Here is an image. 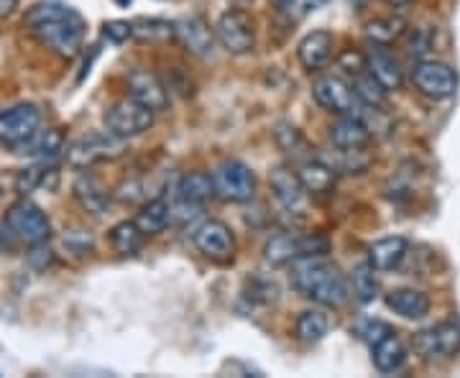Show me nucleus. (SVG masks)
Returning a JSON list of instances; mask_svg holds the SVG:
<instances>
[{
	"instance_id": "473e14b6",
	"label": "nucleus",
	"mask_w": 460,
	"mask_h": 378,
	"mask_svg": "<svg viewBox=\"0 0 460 378\" xmlns=\"http://www.w3.org/2000/svg\"><path fill=\"white\" fill-rule=\"evenodd\" d=\"M353 92L358 95L363 105H374L378 108L384 98H386V90L381 87V84L371 77V72L366 69V72H358L356 77H353Z\"/></svg>"
},
{
	"instance_id": "9d476101",
	"label": "nucleus",
	"mask_w": 460,
	"mask_h": 378,
	"mask_svg": "<svg viewBox=\"0 0 460 378\" xmlns=\"http://www.w3.org/2000/svg\"><path fill=\"white\" fill-rule=\"evenodd\" d=\"M41 128V110L33 102H18L0 110V144L21 148Z\"/></svg>"
},
{
	"instance_id": "a19ab883",
	"label": "nucleus",
	"mask_w": 460,
	"mask_h": 378,
	"mask_svg": "<svg viewBox=\"0 0 460 378\" xmlns=\"http://www.w3.org/2000/svg\"><path fill=\"white\" fill-rule=\"evenodd\" d=\"M238 3H251V0H238Z\"/></svg>"
},
{
	"instance_id": "f8f14e48",
	"label": "nucleus",
	"mask_w": 460,
	"mask_h": 378,
	"mask_svg": "<svg viewBox=\"0 0 460 378\" xmlns=\"http://www.w3.org/2000/svg\"><path fill=\"white\" fill-rule=\"evenodd\" d=\"M313 98L320 108H325L328 113L345 116V113H361L363 102L353 92V84L345 83L338 75H323L313 84Z\"/></svg>"
},
{
	"instance_id": "aec40b11",
	"label": "nucleus",
	"mask_w": 460,
	"mask_h": 378,
	"mask_svg": "<svg viewBox=\"0 0 460 378\" xmlns=\"http://www.w3.org/2000/svg\"><path fill=\"white\" fill-rule=\"evenodd\" d=\"M410 253V241L402 235H389L368 246V263L376 271H394Z\"/></svg>"
},
{
	"instance_id": "4be33fe9",
	"label": "nucleus",
	"mask_w": 460,
	"mask_h": 378,
	"mask_svg": "<svg viewBox=\"0 0 460 378\" xmlns=\"http://www.w3.org/2000/svg\"><path fill=\"white\" fill-rule=\"evenodd\" d=\"M75 198L83 205V210L93 215L108 213L111 207V192L105 189V184L95 177V174H87L83 169V174L75 180Z\"/></svg>"
},
{
	"instance_id": "6ab92c4d",
	"label": "nucleus",
	"mask_w": 460,
	"mask_h": 378,
	"mask_svg": "<svg viewBox=\"0 0 460 378\" xmlns=\"http://www.w3.org/2000/svg\"><path fill=\"white\" fill-rule=\"evenodd\" d=\"M366 69L371 72V77L376 80L386 92L399 90L404 83V72L389 51H384V47L374 44V49L366 54Z\"/></svg>"
},
{
	"instance_id": "e433bc0d",
	"label": "nucleus",
	"mask_w": 460,
	"mask_h": 378,
	"mask_svg": "<svg viewBox=\"0 0 460 378\" xmlns=\"http://www.w3.org/2000/svg\"><path fill=\"white\" fill-rule=\"evenodd\" d=\"M277 5H279L284 13H295V16H305L307 11H314V5L320 3V0H274Z\"/></svg>"
},
{
	"instance_id": "4468645a",
	"label": "nucleus",
	"mask_w": 460,
	"mask_h": 378,
	"mask_svg": "<svg viewBox=\"0 0 460 378\" xmlns=\"http://www.w3.org/2000/svg\"><path fill=\"white\" fill-rule=\"evenodd\" d=\"M269 184H271V192H274V198L279 202L281 207L287 210V213H305V207H307V189H305V184L299 180V171L295 169H289V166H274L271 171H269Z\"/></svg>"
},
{
	"instance_id": "72a5a7b5",
	"label": "nucleus",
	"mask_w": 460,
	"mask_h": 378,
	"mask_svg": "<svg viewBox=\"0 0 460 378\" xmlns=\"http://www.w3.org/2000/svg\"><path fill=\"white\" fill-rule=\"evenodd\" d=\"M51 169H44V166H29V169H23V171H18L16 177V192L18 195H29L33 189H39V187H44L47 184V174H49Z\"/></svg>"
},
{
	"instance_id": "39448f33",
	"label": "nucleus",
	"mask_w": 460,
	"mask_h": 378,
	"mask_svg": "<svg viewBox=\"0 0 460 378\" xmlns=\"http://www.w3.org/2000/svg\"><path fill=\"white\" fill-rule=\"evenodd\" d=\"M330 243L323 235H296V233H279L266 241L263 256L271 266H289L296 259L307 256H328Z\"/></svg>"
},
{
	"instance_id": "dca6fc26",
	"label": "nucleus",
	"mask_w": 460,
	"mask_h": 378,
	"mask_svg": "<svg viewBox=\"0 0 460 378\" xmlns=\"http://www.w3.org/2000/svg\"><path fill=\"white\" fill-rule=\"evenodd\" d=\"M128 95L144 102L154 113H164L169 108V90L166 84L148 69H133L128 75Z\"/></svg>"
},
{
	"instance_id": "a211bd4d",
	"label": "nucleus",
	"mask_w": 460,
	"mask_h": 378,
	"mask_svg": "<svg viewBox=\"0 0 460 378\" xmlns=\"http://www.w3.org/2000/svg\"><path fill=\"white\" fill-rule=\"evenodd\" d=\"M210 198H215L213 177L208 171H187L181 174L177 181V199L184 207H192V210H202Z\"/></svg>"
},
{
	"instance_id": "20e7f679",
	"label": "nucleus",
	"mask_w": 460,
	"mask_h": 378,
	"mask_svg": "<svg viewBox=\"0 0 460 378\" xmlns=\"http://www.w3.org/2000/svg\"><path fill=\"white\" fill-rule=\"evenodd\" d=\"M5 223L11 233L16 235L21 243L26 246H44L51 238V220L49 215L44 213L36 202L29 198H21L13 202L5 213Z\"/></svg>"
},
{
	"instance_id": "c85d7f7f",
	"label": "nucleus",
	"mask_w": 460,
	"mask_h": 378,
	"mask_svg": "<svg viewBox=\"0 0 460 378\" xmlns=\"http://www.w3.org/2000/svg\"><path fill=\"white\" fill-rule=\"evenodd\" d=\"M144 241H146V235L136 225V220H123L111 228V246L120 256H136L144 248Z\"/></svg>"
},
{
	"instance_id": "1a4fd4ad",
	"label": "nucleus",
	"mask_w": 460,
	"mask_h": 378,
	"mask_svg": "<svg viewBox=\"0 0 460 378\" xmlns=\"http://www.w3.org/2000/svg\"><path fill=\"white\" fill-rule=\"evenodd\" d=\"M215 39L220 41V47L235 54V57H243L256 49V29H253V21L248 13L238 11V8H230L223 16L217 18L215 23Z\"/></svg>"
},
{
	"instance_id": "f704fd0d",
	"label": "nucleus",
	"mask_w": 460,
	"mask_h": 378,
	"mask_svg": "<svg viewBox=\"0 0 460 378\" xmlns=\"http://www.w3.org/2000/svg\"><path fill=\"white\" fill-rule=\"evenodd\" d=\"M394 330L389 328L386 322H381V320H366L361 328H358V335H361L363 340L368 343V346L374 347L378 340H384L386 335H392Z\"/></svg>"
},
{
	"instance_id": "423d86ee",
	"label": "nucleus",
	"mask_w": 460,
	"mask_h": 378,
	"mask_svg": "<svg viewBox=\"0 0 460 378\" xmlns=\"http://www.w3.org/2000/svg\"><path fill=\"white\" fill-rule=\"evenodd\" d=\"M213 187L215 198H220L223 202H251L256 195V174L253 169L238 159H226L213 169Z\"/></svg>"
},
{
	"instance_id": "4c0bfd02",
	"label": "nucleus",
	"mask_w": 460,
	"mask_h": 378,
	"mask_svg": "<svg viewBox=\"0 0 460 378\" xmlns=\"http://www.w3.org/2000/svg\"><path fill=\"white\" fill-rule=\"evenodd\" d=\"M18 0H0V18H8L16 13Z\"/></svg>"
},
{
	"instance_id": "f257e3e1",
	"label": "nucleus",
	"mask_w": 460,
	"mask_h": 378,
	"mask_svg": "<svg viewBox=\"0 0 460 378\" xmlns=\"http://www.w3.org/2000/svg\"><path fill=\"white\" fill-rule=\"evenodd\" d=\"M23 26L33 39L62 59H75L84 47L87 23L84 18L62 0H41L29 8Z\"/></svg>"
},
{
	"instance_id": "7c9ffc66",
	"label": "nucleus",
	"mask_w": 460,
	"mask_h": 378,
	"mask_svg": "<svg viewBox=\"0 0 460 378\" xmlns=\"http://www.w3.org/2000/svg\"><path fill=\"white\" fill-rule=\"evenodd\" d=\"M404 31H407V23H404V18L399 16L374 18V21L366 26V36H368L374 44H378V47H389V44L396 41Z\"/></svg>"
},
{
	"instance_id": "f3484780",
	"label": "nucleus",
	"mask_w": 460,
	"mask_h": 378,
	"mask_svg": "<svg viewBox=\"0 0 460 378\" xmlns=\"http://www.w3.org/2000/svg\"><path fill=\"white\" fill-rule=\"evenodd\" d=\"M371 128L358 113H345L330 126V141L335 148H366L371 141Z\"/></svg>"
},
{
	"instance_id": "412c9836",
	"label": "nucleus",
	"mask_w": 460,
	"mask_h": 378,
	"mask_svg": "<svg viewBox=\"0 0 460 378\" xmlns=\"http://www.w3.org/2000/svg\"><path fill=\"white\" fill-rule=\"evenodd\" d=\"M296 57H299V62L307 72H320L323 66H328L330 57H332V33H307L296 47Z\"/></svg>"
},
{
	"instance_id": "c756f323",
	"label": "nucleus",
	"mask_w": 460,
	"mask_h": 378,
	"mask_svg": "<svg viewBox=\"0 0 460 378\" xmlns=\"http://www.w3.org/2000/svg\"><path fill=\"white\" fill-rule=\"evenodd\" d=\"M131 29L133 39L148 41V44L174 39V21H164V18H136L131 21Z\"/></svg>"
},
{
	"instance_id": "2f4dec72",
	"label": "nucleus",
	"mask_w": 460,
	"mask_h": 378,
	"mask_svg": "<svg viewBox=\"0 0 460 378\" xmlns=\"http://www.w3.org/2000/svg\"><path fill=\"white\" fill-rule=\"evenodd\" d=\"M376 268L371 266L368 261L358 263L356 268H353V274H350V284H353V294L356 299L361 302V304H368V302H374L378 294V281L376 274H374Z\"/></svg>"
},
{
	"instance_id": "58836bf2",
	"label": "nucleus",
	"mask_w": 460,
	"mask_h": 378,
	"mask_svg": "<svg viewBox=\"0 0 460 378\" xmlns=\"http://www.w3.org/2000/svg\"><path fill=\"white\" fill-rule=\"evenodd\" d=\"M389 3H394V5H407L410 0H389Z\"/></svg>"
},
{
	"instance_id": "393cba45",
	"label": "nucleus",
	"mask_w": 460,
	"mask_h": 378,
	"mask_svg": "<svg viewBox=\"0 0 460 378\" xmlns=\"http://www.w3.org/2000/svg\"><path fill=\"white\" fill-rule=\"evenodd\" d=\"M174 220L172 205L164 198L148 199L141 205V210L136 215V225L144 231V235H159L169 228V223Z\"/></svg>"
},
{
	"instance_id": "bb28decb",
	"label": "nucleus",
	"mask_w": 460,
	"mask_h": 378,
	"mask_svg": "<svg viewBox=\"0 0 460 378\" xmlns=\"http://www.w3.org/2000/svg\"><path fill=\"white\" fill-rule=\"evenodd\" d=\"M371 353H374V365L381 374H394L407 363V347L396 338V332L378 340L376 346L371 347Z\"/></svg>"
},
{
	"instance_id": "9b49d317",
	"label": "nucleus",
	"mask_w": 460,
	"mask_h": 378,
	"mask_svg": "<svg viewBox=\"0 0 460 378\" xmlns=\"http://www.w3.org/2000/svg\"><path fill=\"white\" fill-rule=\"evenodd\" d=\"M411 83L420 90V95H425V98L447 100L453 98L456 90H458V75L445 62L422 59L411 69Z\"/></svg>"
},
{
	"instance_id": "ea45409f",
	"label": "nucleus",
	"mask_w": 460,
	"mask_h": 378,
	"mask_svg": "<svg viewBox=\"0 0 460 378\" xmlns=\"http://www.w3.org/2000/svg\"><path fill=\"white\" fill-rule=\"evenodd\" d=\"M118 3H120V5H128V3H131V0H118Z\"/></svg>"
},
{
	"instance_id": "7ed1b4c3",
	"label": "nucleus",
	"mask_w": 460,
	"mask_h": 378,
	"mask_svg": "<svg viewBox=\"0 0 460 378\" xmlns=\"http://www.w3.org/2000/svg\"><path fill=\"white\" fill-rule=\"evenodd\" d=\"M126 154V141L118 138L111 131H93L75 138L66 144L65 156L66 164L72 169H90V166L102 164V162H115Z\"/></svg>"
},
{
	"instance_id": "5701e85b",
	"label": "nucleus",
	"mask_w": 460,
	"mask_h": 378,
	"mask_svg": "<svg viewBox=\"0 0 460 378\" xmlns=\"http://www.w3.org/2000/svg\"><path fill=\"white\" fill-rule=\"evenodd\" d=\"M386 307L399 317H404V320H422V317L429 314L432 302L420 289H394V292L386 294Z\"/></svg>"
},
{
	"instance_id": "f03ea898",
	"label": "nucleus",
	"mask_w": 460,
	"mask_h": 378,
	"mask_svg": "<svg viewBox=\"0 0 460 378\" xmlns=\"http://www.w3.org/2000/svg\"><path fill=\"white\" fill-rule=\"evenodd\" d=\"M292 284L299 294L320 307L338 310L350 299V284L345 274L325 261V256H307L292 263Z\"/></svg>"
},
{
	"instance_id": "2eb2a0df",
	"label": "nucleus",
	"mask_w": 460,
	"mask_h": 378,
	"mask_svg": "<svg viewBox=\"0 0 460 378\" xmlns=\"http://www.w3.org/2000/svg\"><path fill=\"white\" fill-rule=\"evenodd\" d=\"M174 41H180L192 57H208L213 51L215 29L202 16H184L174 21Z\"/></svg>"
},
{
	"instance_id": "c9c22d12",
	"label": "nucleus",
	"mask_w": 460,
	"mask_h": 378,
	"mask_svg": "<svg viewBox=\"0 0 460 378\" xmlns=\"http://www.w3.org/2000/svg\"><path fill=\"white\" fill-rule=\"evenodd\" d=\"M102 36H105L108 41H113V44H123V41L133 39V29L128 21H108V23L102 26Z\"/></svg>"
},
{
	"instance_id": "ddd939ff",
	"label": "nucleus",
	"mask_w": 460,
	"mask_h": 378,
	"mask_svg": "<svg viewBox=\"0 0 460 378\" xmlns=\"http://www.w3.org/2000/svg\"><path fill=\"white\" fill-rule=\"evenodd\" d=\"M192 241L195 248L205 259H210L215 263H228L233 261V253H235V238L226 223L220 220H205L199 223L195 233H192Z\"/></svg>"
},
{
	"instance_id": "a878e982",
	"label": "nucleus",
	"mask_w": 460,
	"mask_h": 378,
	"mask_svg": "<svg viewBox=\"0 0 460 378\" xmlns=\"http://www.w3.org/2000/svg\"><path fill=\"white\" fill-rule=\"evenodd\" d=\"M65 136L62 131H57V128H49V131H36L21 146V154H29L33 159H39V162H54L57 156H62L65 154Z\"/></svg>"
},
{
	"instance_id": "b1692460",
	"label": "nucleus",
	"mask_w": 460,
	"mask_h": 378,
	"mask_svg": "<svg viewBox=\"0 0 460 378\" xmlns=\"http://www.w3.org/2000/svg\"><path fill=\"white\" fill-rule=\"evenodd\" d=\"M299 180L310 195H328L335 187V169L325 159L313 156L299 166Z\"/></svg>"
},
{
	"instance_id": "0eeeda50",
	"label": "nucleus",
	"mask_w": 460,
	"mask_h": 378,
	"mask_svg": "<svg viewBox=\"0 0 460 378\" xmlns=\"http://www.w3.org/2000/svg\"><path fill=\"white\" fill-rule=\"evenodd\" d=\"M154 118H156V113L151 108H146L144 102H138V100L128 95V98L113 102L105 110V131L128 141V138H136V136H144L146 131H151Z\"/></svg>"
},
{
	"instance_id": "6e6552de",
	"label": "nucleus",
	"mask_w": 460,
	"mask_h": 378,
	"mask_svg": "<svg viewBox=\"0 0 460 378\" xmlns=\"http://www.w3.org/2000/svg\"><path fill=\"white\" fill-rule=\"evenodd\" d=\"M411 347L425 361H440L453 358L460 353V325L453 320H443L432 328L420 330L411 338Z\"/></svg>"
},
{
	"instance_id": "cd10ccee",
	"label": "nucleus",
	"mask_w": 460,
	"mask_h": 378,
	"mask_svg": "<svg viewBox=\"0 0 460 378\" xmlns=\"http://www.w3.org/2000/svg\"><path fill=\"white\" fill-rule=\"evenodd\" d=\"M296 338L302 340V343H307V346H314V343H320L325 335L330 332V317L325 310H305V312L296 317V325H295Z\"/></svg>"
}]
</instances>
